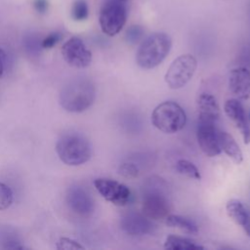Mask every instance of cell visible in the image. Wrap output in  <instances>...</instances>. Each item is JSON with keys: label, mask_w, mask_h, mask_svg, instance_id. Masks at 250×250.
Segmentation results:
<instances>
[{"label": "cell", "mask_w": 250, "mask_h": 250, "mask_svg": "<svg viewBox=\"0 0 250 250\" xmlns=\"http://www.w3.org/2000/svg\"><path fill=\"white\" fill-rule=\"evenodd\" d=\"M249 120H250V113H249Z\"/></svg>", "instance_id": "f546056e"}, {"label": "cell", "mask_w": 250, "mask_h": 250, "mask_svg": "<svg viewBox=\"0 0 250 250\" xmlns=\"http://www.w3.org/2000/svg\"><path fill=\"white\" fill-rule=\"evenodd\" d=\"M65 199L69 209L79 216L87 217L94 212L95 202L93 197L80 186L69 187Z\"/></svg>", "instance_id": "8fae6325"}, {"label": "cell", "mask_w": 250, "mask_h": 250, "mask_svg": "<svg viewBox=\"0 0 250 250\" xmlns=\"http://www.w3.org/2000/svg\"><path fill=\"white\" fill-rule=\"evenodd\" d=\"M98 192L108 202L116 206H125L131 199V191L127 186L115 180L98 178L94 181Z\"/></svg>", "instance_id": "ba28073f"}, {"label": "cell", "mask_w": 250, "mask_h": 250, "mask_svg": "<svg viewBox=\"0 0 250 250\" xmlns=\"http://www.w3.org/2000/svg\"><path fill=\"white\" fill-rule=\"evenodd\" d=\"M165 223L169 227L177 228L189 234H196L198 232V227L195 222L185 216L169 214L165 219Z\"/></svg>", "instance_id": "d6986e66"}, {"label": "cell", "mask_w": 250, "mask_h": 250, "mask_svg": "<svg viewBox=\"0 0 250 250\" xmlns=\"http://www.w3.org/2000/svg\"><path fill=\"white\" fill-rule=\"evenodd\" d=\"M121 1H126V0H121Z\"/></svg>", "instance_id": "4dcf8cb0"}, {"label": "cell", "mask_w": 250, "mask_h": 250, "mask_svg": "<svg viewBox=\"0 0 250 250\" xmlns=\"http://www.w3.org/2000/svg\"><path fill=\"white\" fill-rule=\"evenodd\" d=\"M62 55L67 64L76 68H84L92 62V53L83 40L73 36L62 47Z\"/></svg>", "instance_id": "9c48e42d"}, {"label": "cell", "mask_w": 250, "mask_h": 250, "mask_svg": "<svg viewBox=\"0 0 250 250\" xmlns=\"http://www.w3.org/2000/svg\"><path fill=\"white\" fill-rule=\"evenodd\" d=\"M14 200L12 189L5 184L0 182V211L8 209Z\"/></svg>", "instance_id": "603a6c76"}, {"label": "cell", "mask_w": 250, "mask_h": 250, "mask_svg": "<svg viewBox=\"0 0 250 250\" xmlns=\"http://www.w3.org/2000/svg\"><path fill=\"white\" fill-rule=\"evenodd\" d=\"M0 248L4 249H22L24 246L21 245V241L15 232H11L5 229L0 230Z\"/></svg>", "instance_id": "44dd1931"}, {"label": "cell", "mask_w": 250, "mask_h": 250, "mask_svg": "<svg viewBox=\"0 0 250 250\" xmlns=\"http://www.w3.org/2000/svg\"><path fill=\"white\" fill-rule=\"evenodd\" d=\"M197 67L196 59L190 54L176 58L168 67L164 80L170 89H181L192 78Z\"/></svg>", "instance_id": "52a82bcc"}, {"label": "cell", "mask_w": 250, "mask_h": 250, "mask_svg": "<svg viewBox=\"0 0 250 250\" xmlns=\"http://www.w3.org/2000/svg\"><path fill=\"white\" fill-rule=\"evenodd\" d=\"M33 7L38 13L44 14L48 9V1L47 0H34Z\"/></svg>", "instance_id": "4316f807"}, {"label": "cell", "mask_w": 250, "mask_h": 250, "mask_svg": "<svg viewBox=\"0 0 250 250\" xmlns=\"http://www.w3.org/2000/svg\"><path fill=\"white\" fill-rule=\"evenodd\" d=\"M164 248L169 249V250H199V249H204V247L193 240L183 237V236H178L175 234L168 235L165 239L164 242Z\"/></svg>", "instance_id": "ac0fdd59"}, {"label": "cell", "mask_w": 250, "mask_h": 250, "mask_svg": "<svg viewBox=\"0 0 250 250\" xmlns=\"http://www.w3.org/2000/svg\"><path fill=\"white\" fill-rule=\"evenodd\" d=\"M151 123L165 134H174L184 129L187 123V114L183 107L172 101L159 104L151 113Z\"/></svg>", "instance_id": "5b68a950"}, {"label": "cell", "mask_w": 250, "mask_h": 250, "mask_svg": "<svg viewBox=\"0 0 250 250\" xmlns=\"http://www.w3.org/2000/svg\"><path fill=\"white\" fill-rule=\"evenodd\" d=\"M172 48V38L165 32H154L146 37L136 53V62L144 69L159 65Z\"/></svg>", "instance_id": "3957f363"}, {"label": "cell", "mask_w": 250, "mask_h": 250, "mask_svg": "<svg viewBox=\"0 0 250 250\" xmlns=\"http://www.w3.org/2000/svg\"><path fill=\"white\" fill-rule=\"evenodd\" d=\"M5 63H6V53L2 48H0V78L4 73Z\"/></svg>", "instance_id": "83f0119b"}, {"label": "cell", "mask_w": 250, "mask_h": 250, "mask_svg": "<svg viewBox=\"0 0 250 250\" xmlns=\"http://www.w3.org/2000/svg\"><path fill=\"white\" fill-rule=\"evenodd\" d=\"M89 9L86 0H75L72 9L71 15L75 21H84L88 18Z\"/></svg>", "instance_id": "7402d4cb"}, {"label": "cell", "mask_w": 250, "mask_h": 250, "mask_svg": "<svg viewBox=\"0 0 250 250\" xmlns=\"http://www.w3.org/2000/svg\"><path fill=\"white\" fill-rule=\"evenodd\" d=\"M224 110L242 135L244 144L250 143V125L242 104L238 99H229L225 103Z\"/></svg>", "instance_id": "4fadbf2b"}, {"label": "cell", "mask_w": 250, "mask_h": 250, "mask_svg": "<svg viewBox=\"0 0 250 250\" xmlns=\"http://www.w3.org/2000/svg\"><path fill=\"white\" fill-rule=\"evenodd\" d=\"M155 227L151 219L140 213L130 212L120 219V228L129 235L150 234L154 231Z\"/></svg>", "instance_id": "7c38bea8"}, {"label": "cell", "mask_w": 250, "mask_h": 250, "mask_svg": "<svg viewBox=\"0 0 250 250\" xmlns=\"http://www.w3.org/2000/svg\"><path fill=\"white\" fill-rule=\"evenodd\" d=\"M59 158L66 165L78 166L90 160L92 146L86 137L79 133L62 135L56 144Z\"/></svg>", "instance_id": "277c9868"}, {"label": "cell", "mask_w": 250, "mask_h": 250, "mask_svg": "<svg viewBox=\"0 0 250 250\" xmlns=\"http://www.w3.org/2000/svg\"><path fill=\"white\" fill-rule=\"evenodd\" d=\"M226 210L231 221L241 227L244 226L250 214V208L237 199L229 200L226 205Z\"/></svg>", "instance_id": "e0dca14e"}, {"label": "cell", "mask_w": 250, "mask_h": 250, "mask_svg": "<svg viewBox=\"0 0 250 250\" xmlns=\"http://www.w3.org/2000/svg\"><path fill=\"white\" fill-rule=\"evenodd\" d=\"M142 209L144 215L151 220H165L170 214L171 203L168 186L160 178L151 177L143 188Z\"/></svg>", "instance_id": "6da1fadb"}, {"label": "cell", "mask_w": 250, "mask_h": 250, "mask_svg": "<svg viewBox=\"0 0 250 250\" xmlns=\"http://www.w3.org/2000/svg\"><path fill=\"white\" fill-rule=\"evenodd\" d=\"M229 87L230 92L238 100L250 98V71L243 66L230 70L229 75Z\"/></svg>", "instance_id": "5bb4252c"}, {"label": "cell", "mask_w": 250, "mask_h": 250, "mask_svg": "<svg viewBox=\"0 0 250 250\" xmlns=\"http://www.w3.org/2000/svg\"><path fill=\"white\" fill-rule=\"evenodd\" d=\"M127 7L121 0H106L100 9L99 22L107 36L118 34L127 21Z\"/></svg>", "instance_id": "8992f818"}, {"label": "cell", "mask_w": 250, "mask_h": 250, "mask_svg": "<svg viewBox=\"0 0 250 250\" xmlns=\"http://www.w3.org/2000/svg\"><path fill=\"white\" fill-rule=\"evenodd\" d=\"M175 168H176L177 172L181 175H184L190 179H195V180L201 179V174H200L198 168L192 162H190L188 160H186V159L178 160Z\"/></svg>", "instance_id": "ffe728a7"}, {"label": "cell", "mask_w": 250, "mask_h": 250, "mask_svg": "<svg viewBox=\"0 0 250 250\" xmlns=\"http://www.w3.org/2000/svg\"><path fill=\"white\" fill-rule=\"evenodd\" d=\"M198 121L215 123L220 118V107L216 98L208 93H202L196 101Z\"/></svg>", "instance_id": "9a60e30c"}, {"label": "cell", "mask_w": 250, "mask_h": 250, "mask_svg": "<svg viewBox=\"0 0 250 250\" xmlns=\"http://www.w3.org/2000/svg\"><path fill=\"white\" fill-rule=\"evenodd\" d=\"M242 228L244 229V230H245L246 234L250 237V214H249V217H248V219H247L246 223L244 224V226H243Z\"/></svg>", "instance_id": "f1b7e54d"}, {"label": "cell", "mask_w": 250, "mask_h": 250, "mask_svg": "<svg viewBox=\"0 0 250 250\" xmlns=\"http://www.w3.org/2000/svg\"><path fill=\"white\" fill-rule=\"evenodd\" d=\"M219 142L222 151H224L234 163L240 164L242 162V151L231 135L225 131H219Z\"/></svg>", "instance_id": "2e32d148"}, {"label": "cell", "mask_w": 250, "mask_h": 250, "mask_svg": "<svg viewBox=\"0 0 250 250\" xmlns=\"http://www.w3.org/2000/svg\"><path fill=\"white\" fill-rule=\"evenodd\" d=\"M62 39V34L60 32H53L50 33L48 36H46L43 41L41 42V46L44 49H50L53 48L55 45H57Z\"/></svg>", "instance_id": "484cf974"}, {"label": "cell", "mask_w": 250, "mask_h": 250, "mask_svg": "<svg viewBox=\"0 0 250 250\" xmlns=\"http://www.w3.org/2000/svg\"><path fill=\"white\" fill-rule=\"evenodd\" d=\"M143 35V29L139 25H133L128 28L126 32V38L130 43H137Z\"/></svg>", "instance_id": "d4e9b609"}, {"label": "cell", "mask_w": 250, "mask_h": 250, "mask_svg": "<svg viewBox=\"0 0 250 250\" xmlns=\"http://www.w3.org/2000/svg\"><path fill=\"white\" fill-rule=\"evenodd\" d=\"M118 172L120 175H122L125 178H129V179H133L136 178L139 174V169L138 167L133 164V163H123L122 165H120Z\"/></svg>", "instance_id": "cb8c5ba5"}, {"label": "cell", "mask_w": 250, "mask_h": 250, "mask_svg": "<svg viewBox=\"0 0 250 250\" xmlns=\"http://www.w3.org/2000/svg\"><path fill=\"white\" fill-rule=\"evenodd\" d=\"M96 98L93 82L85 77L68 81L60 92V104L69 112H82L89 108Z\"/></svg>", "instance_id": "7a4b0ae2"}, {"label": "cell", "mask_w": 250, "mask_h": 250, "mask_svg": "<svg viewBox=\"0 0 250 250\" xmlns=\"http://www.w3.org/2000/svg\"><path fill=\"white\" fill-rule=\"evenodd\" d=\"M197 142L201 150L209 157H214L222 152L219 142V131L215 123L198 121Z\"/></svg>", "instance_id": "30bf717a"}]
</instances>
